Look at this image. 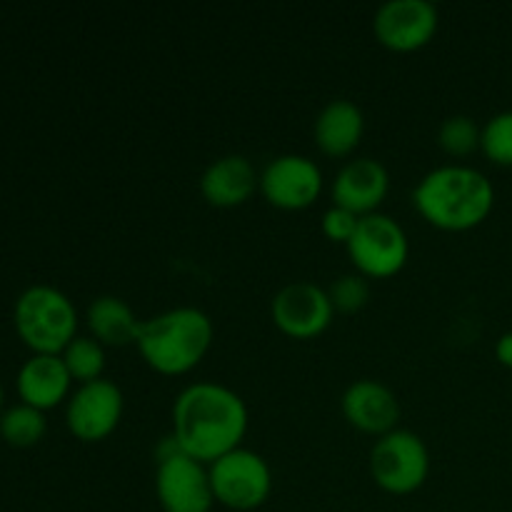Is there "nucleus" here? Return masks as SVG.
Listing matches in <instances>:
<instances>
[{"label": "nucleus", "mask_w": 512, "mask_h": 512, "mask_svg": "<svg viewBox=\"0 0 512 512\" xmlns=\"http://www.w3.org/2000/svg\"><path fill=\"white\" fill-rule=\"evenodd\" d=\"M248 405L220 383H193L173 403V438L180 450L205 465L243 448Z\"/></svg>", "instance_id": "1"}, {"label": "nucleus", "mask_w": 512, "mask_h": 512, "mask_svg": "<svg viewBox=\"0 0 512 512\" xmlns=\"http://www.w3.org/2000/svg\"><path fill=\"white\" fill-rule=\"evenodd\" d=\"M418 213L433 228L465 233L488 220L495 205V188L488 175L470 165H440L423 175L413 190Z\"/></svg>", "instance_id": "2"}, {"label": "nucleus", "mask_w": 512, "mask_h": 512, "mask_svg": "<svg viewBox=\"0 0 512 512\" xmlns=\"http://www.w3.org/2000/svg\"><path fill=\"white\" fill-rule=\"evenodd\" d=\"M213 338L215 328L210 315L193 305H183L143 320L135 345L148 368L175 378L203 363Z\"/></svg>", "instance_id": "3"}, {"label": "nucleus", "mask_w": 512, "mask_h": 512, "mask_svg": "<svg viewBox=\"0 0 512 512\" xmlns=\"http://www.w3.org/2000/svg\"><path fill=\"white\" fill-rule=\"evenodd\" d=\"M15 333L33 355H60L78 338L73 300L50 285H33L15 300Z\"/></svg>", "instance_id": "4"}, {"label": "nucleus", "mask_w": 512, "mask_h": 512, "mask_svg": "<svg viewBox=\"0 0 512 512\" xmlns=\"http://www.w3.org/2000/svg\"><path fill=\"white\" fill-rule=\"evenodd\" d=\"M370 475L388 495H413L430 475V450L418 433L395 428L370 450Z\"/></svg>", "instance_id": "5"}, {"label": "nucleus", "mask_w": 512, "mask_h": 512, "mask_svg": "<svg viewBox=\"0 0 512 512\" xmlns=\"http://www.w3.org/2000/svg\"><path fill=\"white\" fill-rule=\"evenodd\" d=\"M355 273L368 280H388L405 268L410 255L408 233L395 218L373 213L360 218L358 230L345 245Z\"/></svg>", "instance_id": "6"}, {"label": "nucleus", "mask_w": 512, "mask_h": 512, "mask_svg": "<svg viewBox=\"0 0 512 512\" xmlns=\"http://www.w3.org/2000/svg\"><path fill=\"white\" fill-rule=\"evenodd\" d=\"M215 503L235 512L258 510L273 493V470L255 450L238 448L208 465Z\"/></svg>", "instance_id": "7"}, {"label": "nucleus", "mask_w": 512, "mask_h": 512, "mask_svg": "<svg viewBox=\"0 0 512 512\" xmlns=\"http://www.w3.org/2000/svg\"><path fill=\"white\" fill-rule=\"evenodd\" d=\"M123 390L108 378L78 385L68 398L65 423L80 443H100L118 430L123 420Z\"/></svg>", "instance_id": "8"}, {"label": "nucleus", "mask_w": 512, "mask_h": 512, "mask_svg": "<svg viewBox=\"0 0 512 512\" xmlns=\"http://www.w3.org/2000/svg\"><path fill=\"white\" fill-rule=\"evenodd\" d=\"M275 328L293 340H313L330 328L335 308L328 290L315 283H288L275 293L270 303Z\"/></svg>", "instance_id": "9"}, {"label": "nucleus", "mask_w": 512, "mask_h": 512, "mask_svg": "<svg viewBox=\"0 0 512 512\" xmlns=\"http://www.w3.org/2000/svg\"><path fill=\"white\" fill-rule=\"evenodd\" d=\"M155 495L163 512H210L215 505L208 465L183 450L158 460Z\"/></svg>", "instance_id": "10"}, {"label": "nucleus", "mask_w": 512, "mask_h": 512, "mask_svg": "<svg viewBox=\"0 0 512 512\" xmlns=\"http://www.w3.org/2000/svg\"><path fill=\"white\" fill-rule=\"evenodd\" d=\"M438 8L428 0H388L375 10L373 33L393 53H415L435 38Z\"/></svg>", "instance_id": "11"}, {"label": "nucleus", "mask_w": 512, "mask_h": 512, "mask_svg": "<svg viewBox=\"0 0 512 512\" xmlns=\"http://www.w3.org/2000/svg\"><path fill=\"white\" fill-rule=\"evenodd\" d=\"M260 193L278 210H305L323 193V170L308 155H278L260 173Z\"/></svg>", "instance_id": "12"}, {"label": "nucleus", "mask_w": 512, "mask_h": 512, "mask_svg": "<svg viewBox=\"0 0 512 512\" xmlns=\"http://www.w3.org/2000/svg\"><path fill=\"white\" fill-rule=\"evenodd\" d=\"M390 190V175L383 163L373 158H353L338 170L333 180V205L350 210L358 218L380 213Z\"/></svg>", "instance_id": "13"}, {"label": "nucleus", "mask_w": 512, "mask_h": 512, "mask_svg": "<svg viewBox=\"0 0 512 512\" xmlns=\"http://www.w3.org/2000/svg\"><path fill=\"white\" fill-rule=\"evenodd\" d=\"M343 415L355 430L380 438L398 428L400 400L378 380H355L343 393Z\"/></svg>", "instance_id": "14"}, {"label": "nucleus", "mask_w": 512, "mask_h": 512, "mask_svg": "<svg viewBox=\"0 0 512 512\" xmlns=\"http://www.w3.org/2000/svg\"><path fill=\"white\" fill-rule=\"evenodd\" d=\"M260 190V175L245 155H223L205 168L200 193L213 208H238Z\"/></svg>", "instance_id": "15"}, {"label": "nucleus", "mask_w": 512, "mask_h": 512, "mask_svg": "<svg viewBox=\"0 0 512 512\" xmlns=\"http://www.w3.org/2000/svg\"><path fill=\"white\" fill-rule=\"evenodd\" d=\"M15 385H18V395L25 405L45 413L68 400L73 378L60 355H33L18 370Z\"/></svg>", "instance_id": "16"}, {"label": "nucleus", "mask_w": 512, "mask_h": 512, "mask_svg": "<svg viewBox=\"0 0 512 512\" xmlns=\"http://www.w3.org/2000/svg\"><path fill=\"white\" fill-rule=\"evenodd\" d=\"M365 135V115L353 100H330L318 113L313 138L328 158H348L358 150Z\"/></svg>", "instance_id": "17"}, {"label": "nucleus", "mask_w": 512, "mask_h": 512, "mask_svg": "<svg viewBox=\"0 0 512 512\" xmlns=\"http://www.w3.org/2000/svg\"><path fill=\"white\" fill-rule=\"evenodd\" d=\"M88 328L90 335L98 340L103 348H125L135 345L143 320L133 313L128 303L118 295H100L88 305Z\"/></svg>", "instance_id": "18"}, {"label": "nucleus", "mask_w": 512, "mask_h": 512, "mask_svg": "<svg viewBox=\"0 0 512 512\" xmlns=\"http://www.w3.org/2000/svg\"><path fill=\"white\" fill-rule=\"evenodd\" d=\"M45 433H48L45 413L30 408V405L20 403L0 415V435L13 448H33L45 438Z\"/></svg>", "instance_id": "19"}, {"label": "nucleus", "mask_w": 512, "mask_h": 512, "mask_svg": "<svg viewBox=\"0 0 512 512\" xmlns=\"http://www.w3.org/2000/svg\"><path fill=\"white\" fill-rule=\"evenodd\" d=\"M73 383L85 385L100 380L105 373V348L93 335H78L68 348L60 353Z\"/></svg>", "instance_id": "20"}, {"label": "nucleus", "mask_w": 512, "mask_h": 512, "mask_svg": "<svg viewBox=\"0 0 512 512\" xmlns=\"http://www.w3.org/2000/svg\"><path fill=\"white\" fill-rule=\"evenodd\" d=\"M483 128L470 115H450L443 120L438 130V143L453 158H468L480 150Z\"/></svg>", "instance_id": "21"}, {"label": "nucleus", "mask_w": 512, "mask_h": 512, "mask_svg": "<svg viewBox=\"0 0 512 512\" xmlns=\"http://www.w3.org/2000/svg\"><path fill=\"white\" fill-rule=\"evenodd\" d=\"M480 150H483V155L490 163L512 168V110L493 115V118L483 125Z\"/></svg>", "instance_id": "22"}, {"label": "nucleus", "mask_w": 512, "mask_h": 512, "mask_svg": "<svg viewBox=\"0 0 512 512\" xmlns=\"http://www.w3.org/2000/svg\"><path fill=\"white\" fill-rule=\"evenodd\" d=\"M328 295H330V303H333L335 313L353 315L368 305L370 283H368V278H363L360 273L340 275V278L333 280V285L328 288Z\"/></svg>", "instance_id": "23"}, {"label": "nucleus", "mask_w": 512, "mask_h": 512, "mask_svg": "<svg viewBox=\"0 0 512 512\" xmlns=\"http://www.w3.org/2000/svg\"><path fill=\"white\" fill-rule=\"evenodd\" d=\"M358 223V215L350 213V210L345 208H338V205H330L323 213V233L325 238L333 240V243L348 245L350 238L355 235V230H358Z\"/></svg>", "instance_id": "24"}, {"label": "nucleus", "mask_w": 512, "mask_h": 512, "mask_svg": "<svg viewBox=\"0 0 512 512\" xmlns=\"http://www.w3.org/2000/svg\"><path fill=\"white\" fill-rule=\"evenodd\" d=\"M495 358H498L500 365L512 370V333L500 335L498 345H495Z\"/></svg>", "instance_id": "25"}, {"label": "nucleus", "mask_w": 512, "mask_h": 512, "mask_svg": "<svg viewBox=\"0 0 512 512\" xmlns=\"http://www.w3.org/2000/svg\"><path fill=\"white\" fill-rule=\"evenodd\" d=\"M0 408H3V383H0Z\"/></svg>", "instance_id": "26"}]
</instances>
